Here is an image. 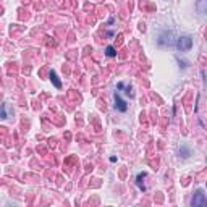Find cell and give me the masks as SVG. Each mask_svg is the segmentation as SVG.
<instances>
[{
	"label": "cell",
	"instance_id": "52a82bcc",
	"mask_svg": "<svg viewBox=\"0 0 207 207\" xmlns=\"http://www.w3.org/2000/svg\"><path fill=\"white\" fill-rule=\"evenodd\" d=\"M144 178H146V173H139V175H138V186H139L143 191L146 189V185H144V181H143Z\"/></svg>",
	"mask_w": 207,
	"mask_h": 207
},
{
	"label": "cell",
	"instance_id": "ba28073f",
	"mask_svg": "<svg viewBox=\"0 0 207 207\" xmlns=\"http://www.w3.org/2000/svg\"><path fill=\"white\" fill-rule=\"evenodd\" d=\"M180 154H181V157H189L191 155V149H189L188 146H181V149H180Z\"/></svg>",
	"mask_w": 207,
	"mask_h": 207
},
{
	"label": "cell",
	"instance_id": "9c48e42d",
	"mask_svg": "<svg viewBox=\"0 0 207 207\" xmlns=\"http://www.w3.org/2000/svg\"><path fill=\"white\" fill-rule=\"evenodd\" d=\"M105 54H107V57H115L117 52H115V49H113L112 46H109V47L105 49Z\"/></svg>",
	"mask_w": 207,
	"mask_h": 207
},
{
	"label": "cell",
	"instance_id": "3957f363",
	"mask_svg": "<svg viewBox=\"0 0 207 207\" xmlns=\"http://www.w3.org/2000/svg\"><path fill=\"white\" fill-rule=\"evenodd\" d=\"M193 47V39L189 36H181L180 39H177V49L181 52H188Z\"/></svg>",
	"mask_w": 207,
	"mask_h": 207
},
{
	"label": "cell",
	"instance_id": "277c9868",
	"mask_svg": "<svg viewBox=\"0 0 207 207\" xmlns=\"http://www.w3.org/2000/svg\"><path fill=\"white\" fill-rule=\"evenodd\" d=\"M115 109L118 110V112H126V110H128V104L123 101L118 94H115Z\"/></svg>",
	"mask_w": 207,
	"mask_h": 207
},
{
	"label": "cell",
	"instance_id": "6da1fadb",
	"mask_svg": "<svg viewBox=\"0 0 207 207\" xmlns=\"http://www.w3.org/2000/svg\"><path fill=\"white\" fill-rule=\"evenodd\" d=\"M191 206L193 207H207V198H206L202 189H198V191H196V194L193 196Z\"/></svg>",
	"mask_w": 207,
	"mask_h": 207
},
{
	"label": "cell",
	"instance_id": "8fae6325",
	"mask_svg": "<svg viewBox=\"0 0 207 207\" xmlns=\"http://www.w3.org/2000/svg\"><path fill=\"white\" fill-rule=\"evenodd\" d=\"M2 118H8L7 117V105H2Z\"/></svg>",
	"mask_w": 207,
	"mask_h": 207
},
{
	"label": "cell",
	"instance_id": "7a4b0ae2",
	"mask_svg": "<svg viewBox=\"0 0 207 207\" xmlns=\"http://www.w3.org/2000/svg\"><path fill=\"white\" fill-rule=\"evenodd\" d=\"M157 44L159 46H172L173 44V33L172 31H162L157 37Z\"/></svg>",
	"mask_w": 207,
	"mask_h": 207
},
{
	"label": "cell",
	"instance_id": "30bf717a",
	"mask_svg": "<svg viewBox=\"0 0 207 207\" xmlns=\"http://www.w3.org/2000/svg\"><path fill=\"white\" fill-rule=\"evenodd\" d=\"M120 88H125V84H123V83H118V89H120ZM125 94H126V96H131V97L134 96V94H133V91H131V86H128V88H126Z\"/></svg>",
	"mask_w": 207,
	"mask_h": 207
},
{
	"label": "cell",
	"instance_id": "8992f818",
	"mask_svg": "<svg viewBox=\"0 0 207 207\" xmlns=\"http://www.w3.org/2000/svg\"><path fill=\"white\" fill-rule=\"evenodd\" d=\"M50 81L54 83V86L57 89L62 88V83H60V79H58V76H57V73H55V71H50Z\"/></svg>",
	"mask_w": 207,
	"mask_h": 207
},
{
	"label": "cell",
	"instance_id": "5b68a950",
	"mask_svg": "<svg viewBox=\"0 0 207 207\" xmlns=\"http://www.w3.org/2000/svg\"><path fill=\"white\" fill-rule=\"evenodd\" d=\"M196 10L201 15H207V0H198L196 2Z\"/></svg>",
	"mask_w": 207,
	"mask_h": 207
}]
</instances>
